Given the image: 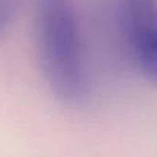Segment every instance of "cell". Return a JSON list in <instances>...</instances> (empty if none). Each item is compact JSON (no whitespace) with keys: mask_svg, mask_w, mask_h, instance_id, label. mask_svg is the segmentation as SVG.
Masks as SVG:
<instances>
[{"mask_svg":"<svg viewBox=\"0 0 157 157\" xmlns=\"http://www.w3.org/2000/svg\"><path fill=\"white\" fill-rule=\"evenodd\" d=\"M122 31L134 65L157 85V0H123Z\"/></svg>","mask_w":157,"mask_h":157,"instance_id":"obj_2","label":"cell"},{"mask_svg":"<svg viewBox=\"0 0 157 157\" xmlns=\"http://www.w3.org/2000/svg\"><path fill=\"white\" fill-rule=\"evenodd\" d=\"M19 8V0H0V36L13 23Z\"/></svg>","mask_w":157,"mask_h":157,"instance_id":"obj_3","label":"cell"},{"mask_svg":"<svg viewBox=\"0 0 157 157\" xmlns=\"http://www.w3.org/2000/svg\"><path fill=\"white\" fill-rule=\"evenodd\" d=\"M37 49L51 91L63 102H80L86 94V77L80 29L71 0H40Z\"/></svg>","mask_w":157,"mask_h":157,"instance_id":"obj_1","label":"cell"}]
</instances>
